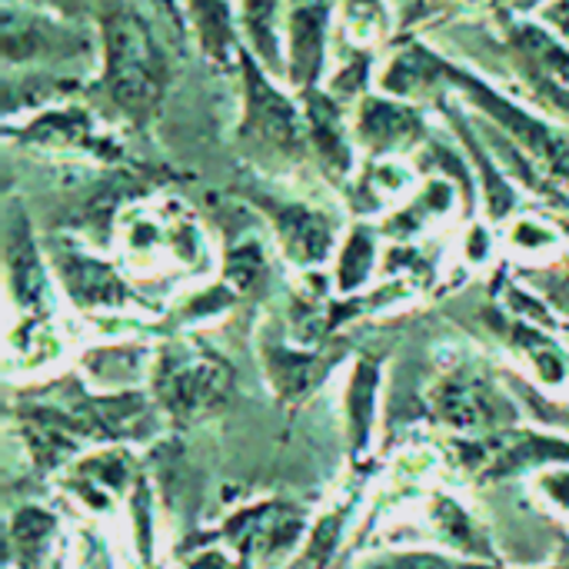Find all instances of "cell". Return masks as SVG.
<instances>
[{
    "instance_id": "cell-13",
    "label": "cell",
    "mask_w": 569,
    "mask_h": 569,
    "mask_svg": "<svg viewBox=\"0 0 569 569\" xmlns=\"http://www.w3.org/2000/svg\"><path fill=\"white\" fill-rule=\"evenodd\" d=\"M303 117H307V133L310 147L317 150L323 170L333 180L350 177L353 170V150L347 140V123H343V103L323 90H303Z\"/></svg>"
},
{
    "instance_id": "cell-19",
    "label": "cell",
    "mask_w": 569,
    "mask_h": 569,
    "mask_svg": "<svg viewBox=\"0 0 569 569\" xmlns=\"http://www.w3.org/2000/svg\"><path fill=\"white\" fill-rule=\"evenodd\" d=\"M73 483H77V493L90 507L107 510L110 500L130 483V460L123 450H103V453L83 457L73 467Z\"/></svg>"
},
{
    "instance_id": "cell-18",
    "label": "cell",
    "mask_w": 569,
    "mask_h": 569,
    "mask_svg": "<svg viewBox=\"0 0 569 569\" xmlns=\"http://www.w3.org/2000/svg\"><path fill=\"white\" fill-rule=\"evenodd\" d=\"M190 10V23L197 30V40L203 47V53L217 63V67H233L243 57V47L237 40V23H233V10L227 0H187Z\"/></svg>"
},
{
    "instance_id": "cell-20",
    "label": "cell",
    "mask_w": 569,
    "mask_h": 569,
    "mask_svg": "<svg viewBox=\"0 0 569 569\" xmlns=\"http://www.w3.org/2000/svg\"><path fill=\"white\" fill-rule=\"evenodd\" d=\"M377 267V233L370 227H353L337 250V290L353 297L370 283Z\"/></svg>"
},
{
    "instance_id": "cell-25",
    "label": "cell",
    "mask_w": 569,
    "mask_h": 569,
    "mask_svg": "<svg viewBox=\"0 0 569 569\" xmlns=\"http://www.w3.org/2000/svg\"><path fill=\"white\" fill-rule=\"evenodd\" d=\"M510 247L520 257H553L560 250V233L537 217H523L510 230Z\"/></svg>"
},
{
    "instance_id": "cell-5",
    "label": "cell",
    "mask_w": 569,
    "mask_h": 569,
    "mask_svg": "<svg viewBox=\"0 0 569 569\" xmlns=\"http://www.w3.org/2000/svg\"><path fill=\"white\" fill-rule=\"evenodd\" d=\"M457 453L463 470L487 483L513 477L520 470H547L569 463V440L510 427L487 437H460Z\"/></svg>"
},
{
    "instance_id": "cell-28",
    "label": "cell",
    "mask_w": 569,
    "mask_h": 569,
    "mask_svg": "<svg viewBox=\"0 0 569 569\" xmlns=\"http://www.w3.org/2000/svg\"><path fill=\"white\" fill-rule=\"evenodd\" d=\"M23 3H33V7H50L63 17H77L83 10V0H23Z\"/></svg>"
},
{
    "instance_id": "cell-27",
    "label": "cell",
    "mask_w": 569,
    "mask_h": 569,
    "mask_svg": "<svg viewBox=\"0 0 569 569\" xmlns=\"http://www.w3.org/2000/svg\"><path fill=\"white\" fill-rule=\"evenodd\" d=\"M543 20L560 33V40H567L569 47V0H550L543 7Z\"/></svg>"
},
{
    "instance_id": "cell-17",
    "label": "cell",
    "mask_w": 569,
    "mask_h": 569,
    "mask_svg": "<svg viewBox=\"0 0 569 569\" xmlns=\"http://www.w3.org/2000/svg\"><path fill=\"white\" fill-rule=\"evenodd\" d=\"M23 140L43 143V147H80V150H93L100 157H113L110 140H103L93 130V120L83 110H73V107L40 113L30 127H23Z\"/></svg>"
},
{
    "instance_id": "cell-2",
    "label": "cell",
    "mask_w": 569,
    "mask_h": 569,
    "mask_svg": "<svg viewBox=\"0 0 569 569\" xmlns=\"http://www.w3.org/2000/svg\"><path fill=\"white\" fill-rule=\"evenodd\" d=\"M150 400L177 427L210 420L227 410L237 370L197 340H170L150 360Z\"/></svg>"
},
{
    "instance_id": "cell-6",
    "label": "cell",
    "mask_w": 569,
    "mask_h": 569,
    "mask_svg": "<svg viewBox=\"0 0 569 569\" xmlns=\"http://www.w3.org/2000/svg\"><path fill=\"white\" fill-rule=\"evenodd\" d=\"M7 293L13 310L23 317V333L37 337L50 330V303H53V270H47L40 247L30 237V223L23 213H10L7 227Z\"/></svg>"
},
{
    "instance_id": "cell-29",
    "label": "cell",
    "mask_w": 569,
    "mask_h": 569,
    "mask_svg": "<svg viewBox=\"0 0 569 569\" xmlns=\"http://www.w3.org/2000/svg\"><path fill=\"white\" fill-rule=\"evenodd\" d=\"M187 569H227V563H223L220 553H200L197 560L187 563Z\"/></svg>"
},
{
    "instance_id": "cell-3",
    "label": "cell",
    "mask_w": 569,
    "mask_h": 569,
    "mask_svg": "<svg viewBox=\"0 0 569 569\" xmlns=\"http://www.w3.org/2000/svg\"><path fill=\"white\" fill-rule=\"evenodd\" d=\"M240 73H243V120H240V140L250 147V153L277 163H297L307 147V117L293 107L290 97H283L270 77L260 70L257 57L243 50L240 57Z\"/></svg>"
},
{
    "instance_id": "cell-10",
    "label": "cell",
    "mask_w": 569,
    "mask_h": 569,
    "mask_svg": "<svg viewBox=\"0 0 569 569\" xmlns=\"http://www.w3.org/2000/svg\"><path fill=\"white\" fill-rule=\"evenodd\" d=\"M500 337L513 350V357L523 360L537 387L550 393L569 390V350L553 337L550 327L500 310Z\"/></svg>"
},
{
    "instance_id": "cell-1",
    "label": "cell",
    "mask_w": 569,
    "mask_h": 569,
    "mask_svg": "<svg viewBox=\"0 0 569 569\" xmlns=\"http://www.w3.org/2000/svg\"><path fill=\"white\" fill-rule=\"evenodd\" d=\"M103 77L100 87L113 110L130 123L147 127L167 93V57L150 23L127 0H100Z\"/></svg>"
},
{
    "instance_id": "cell-30",
    "label": "cell",
    "mask_w": 569,
    "mask_h": 569,
    "mask_svg": "<svg viewBox=\"0 0 569 569\" xmlns=\"http://www.w3.org/2000/svg\"><path fill=\"white\" fill-rule=\"evenodd\" d=\"M563 283H560V297H557V310H563L569 317V267L563 270V277H560Z\"/></svg>"
},
{
    "instance_id": "cell-23",
    "label": "cell",
    "mask_w": 569,
    "mask_h": 569,
    "mask_svg": "<svg viewBox=\"0 0 569 569\" xmlns=\"http://www.w3.org/2000/svg\"><path fill=\"white\" fill-rule=\"evenodd\" d=\"M357 569H500L480 560H463V557H447L433 550H393V553H377L363 560Z\"/></svg>"
},
{
    "instance_id": "cell-31",
    "label": "cell",
    "mask_w": 569,
    "mask_h": 569,
    "mask_svg": "<svg viewBox=\"0 0 569 569\" xmlns=\"http://www.w3.org/2000/svg\"><path fill=\"white\" fill-rule=\"evenodd\" d=\"M523 3H530V0H523Z\"/></svg>"
},
{
    "instance_id": "cell-11",
    "label": "cell",
    "mask_w": 569,
    "mask_h": 569,
    "mask_svg": "<svg viewBox=\"0 0 569 569\" xmlns=\"http://www.w3.org/2000/svg\"><path fill=\"white\" fill-rule=\"evenodd\" d=\"M333 357L310 350L303 343H283L277 337L263 340V373L277 393L280 403L297 407L300 400H307L330 373Z\"/></svg>"
},
{
    "instance_id": "cell-12",
    "label": "cell",
    "mask_w": 569,
    "mask_h": 569,
    "mask_svg": "<svg viewBox=\"0 0 569 569\" xmlns=\"http://www.w3.org/2000/svg\"><path fill=\"white\" fill-rule=\"evenodd\" d=\"M427 133L423 117L400 103V100H387V97H367L360 103L357 113V140L373 153V157H390V153H403L413 143H420Z\"/></svg>"
},
{
    "instance_id": "cell-4",
    "label": "cell",
    "mask_w": 569,
    "mask_h": 569,
    "mask_svg": "<svg viewBox=\"0 0 569 569\" xmlns=\"http://www.w3.org/2000/svg\"><path fill=\"white\" fill-rule=\"evenodd\" d=\"M427 403L433 417L460 437H487L517 427L510 397L477 367H453L443 373L430 387Z\"/></svg>"
},
{
    "instance_id": "cell-22",
    "label": "cell",
    "mask_w": 569,
    "mask_h": 569,
    "mask_svg": "<svg viewBox=\"0 0 569 569\" xmlns=\"http://www.w3.org/2000/svg\"><path fill=\"white\" fill-rule=\"evenodd\" d=\"M430 517H433V527L440 530V537L450 543V547H457V553H470V557H493L490 553V543L483 540V533H480V527L470 520V513L460 507V503H453L450 497H437L433 500V510H430Z\"/></svg>"
},
{
    "instance_id": "cell-8",
    "label": "cell",
    "mask_w": 569,
    "mask_h": 569,
    "mask_svg": "<svg viewBox=\"0 0 569 569\" xmlns=\"http://www.w3.org/2000/svg\"><path fill=\"white\" fill-rule=\"evenodd\" d=\"M50 270L60 280V290L73 300V307L97 313V310H120L137 303V293L127 287V280L93 253L60 243L50 253Z\"/></svg>"
},
{
    "instance_id": "cell-26",
    "label": "cell",
    "mask_w": 569,
    "mask_h": 569,
    "mask_svg": "<svg viewBox=\"0 0 569 569\" xmlns=\"http://www.w3.org/2000/svg\"><path fill=\"white\" fill-rule=\"evenodd\" d=\"M533 490H537V497H540L553 513L569 517V463L537 470V477H533Z\"/></svg>"
},
{
    "instance_id": "cell-16",
    "label": "cell",
    "mask_w": 569,
    "mask_h": 569,
    "mask_svg": "<svg viewBox=\"0 0 569 569\" xmlns=\"http://www.w3.org/2000/svg\"><path fill=\"white\" fill-rule=\"evenodd\" d=\"M380 363H383V353H363V357H357L353 373H350V383H347L343 407H347V430H350V443H353V453L357 457L367 450L370 433H373L377 390H380Z\"/></svg>"
},
{
    "instance_id": "cell-14",
    "label": "cell",
    "mask_w": 569,
    "mask_h": 569,
    "mask_svg": "<svg viewBox=\"0 0 569 569\" xmlns=\"http://www.w3.org/2000/svg\"><path fill=\"white\" fill-rule=\"evenodd\" d=\"M333 0H290V80L313 90L323 70V40Z\"/></svg>"
},
{
    "instance_id": "cell-21",
    "label": "cell",
    "mask_w": 569,
    "mask_h": 569,
    "mask_svg": "<svg viewBox=\"0 0 569 569\" xmlns=\"http://www.w3.org/2000/svg\"><path fill=\"white\" fill-rule=\"evenodd\" d=\"M57 530V520L50 513H43L40 507H23L20 513H13L10 520V553L13 560H20L23 569L37 567L47 553V543Z\"/></svg>"
},
{
    "instance_id": "cell-24",
    "label": "cell",
    "mask_w": 569,
    "mask_h": 569,
    "mask_svg": "<svg viewBox=\"0 0 569 569\" xmlns=\"http://www.w3.org/2000/svg\"><path fill=\"white\" fill-rule=\"evenodd\" d=\"M343 30L357 47L380 40L387 30V10L380 0H347L343 3Z\"/></svg>"
},
{
    "instance_id": "cell-9",
    "label": "cell",
    "mask_w": 569,
    "mask_h": 569,
    "mask_svg": "<svg viewBox=\"0 0 569 569\" xmlns=\"http://www.w3.org/2000/svg\"><path fill=\"white\" fill-rule=\"evenodd\" d=\"M87 50L90 43L80 30H70L53 17L17 3L3 7V57L10 67L33 63V60H67Z\"/></svg>"
},
{
    "instance_id": "cell-7",
    "label": "cell",
    "mask_w": 569,
    "mask_h": 569,
    "mask_svg": "<svg viewBox=\"0 0 569 569\" xmlns=\"http://www.w3.org/2000/svg\"><path fill=\"white\" fill-rule=\"evenodd\" d=\"M250 200L270 220L277 247L283 250V257L293 267L317 270L337 253V230L323 210L307 207L300 200H277V197H263V193H253Z\"/></svg>"
},
{
    "instance_id": "cell-15",
    "label": "cell",
    "mask_w": 569,
    "mask_h": 569,
    "mask_svg": "<svg viewBox=\"0 0 569 569\" xmlns=\"http://www.w3.org/2000/svg\"><path fill=\"white\" fill-rule=\"evenodd\" d=\"M227 530L233 533L230 540L243 547L247 553L277 557V553H287L303 533V513L287 503H263V507L240 513Z\"/></svg>"
}]
</instances>
